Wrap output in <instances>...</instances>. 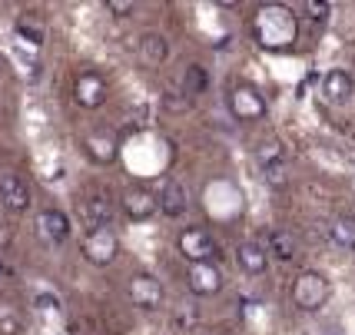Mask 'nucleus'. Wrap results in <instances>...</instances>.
Masks as SVG:
<instances>
[{"mask_svg":"<svg viewBox=\"0 0 355 335\" xmlns=\"http://www.w3.org/2000/svg\"><path fill=\"white\" fill-rule=\"evenodd\" d=\"M249 31H252V40L263 50L282 53L299 40V20L286 3H263L249 20Z\"/></svg>","mask_w":355,"mask_h":335,"instance_id":"obj_1","label":"nucleus"},{"mask_svg":"<svg viewBox=\"0 0 355 335\" xmlns=\"http://www.w3.org/2000/svg\"><path fill=\"white\" fill-rule=\"evenodd\" d=\"M329 295H332V282L322 273H315V269H306L293 282V302L302 312H319L329 302Z\"/></svg>","mask_w":355,"mask_h":335,"instance_id":"obj_2","label":"nucleus"},{"mask_svg":"<svg viewBox=\"0 0 355 335\" xmlns=\"http://www.w3.org/2000/svg\"><path fill=\"white\" fill-rule=\"evenodd\" d=\"M80 146H83V153L90 156L93 163L110 166L116 160V153H120V133L110 130V126H93L90 133L80 139Z\"/></svg>","mask_w":355,"mask_h":335,"instance_id":"obj_3","label":"nucleus"},{"mask_svg":"<svg viewBox=\"0 0 355 335\" xmlns=\"http://www.w3.org/2000/svg\"><path fill=\"white\" fill-rule=\"evenodd\" d=\"M180 252L196 266V262H213V256L219 252V246H216V239H213V232H206V229H200V226H189L180 232Z\"/></svg>","mask_w":355,"mask_h":335,"instance_id":"obj_4","label":"nucleus"},{"mask_svg":"<svg viewBox=\"0 0 355 335\" xmlns=\"http://www.w3.org/2000/svg\"><path fill=\"white\" fill-rule=\"evenodd\" d=\"M230 113L239 123H256L266 117V100L256 87H236L230 93Z\"/></svg>","mask_w":355,"mask_h":335,"instance_id":"obj_5","label":"nucleus"},{"mask_svg":"<svg viewBox=\"0 0 355 335\" xmlns=\"http://www.w3.org/2000/svg\"><path fill=\"white\" fill-rule=\"evenodd\" d=\"M120 252V239L113 229H90L87 239H83V256L93 262V266H110Z\"/></svg>","mask_w":355,"mask_h":335,"instance_id":"obj_6","label":"nucleus"},{"mask_svg":"<svg viewBox=\"0 0 355 335\" xmlns=\"http://www.w3.org/2000/svg\"><path fill=\"white\" fill-rule=\"evenodd\" d=\"M73 100L83 110H96L107 100V80L96 74V70H83L77 76V83H73Z\"/></svg>","mask_w":355,"mask_h":335,"instance_id":"obj_7","label":"nucleus"},{"mask_svg":"<svg viewBox=\"0 0 355 335\" xmlns=\"http://www.w3.org/2000/svg\"><path fill=\"white\" fill-rule=\"evenodd\" d=\"M70 229L73 226H70L67 213H60V209H44V213L37 216V236L46 246H63L70 239Z\"/></svg>","mask_w":355,"mask_h":335,"instance_id":"obj_8","label":"nucleus"},{"mask_svg":"<svg viewBox=\"0 0 355 335\" xmlns=\"http://www.w3.org/2000/svg\"><path fill=\"white\" fill-rule=\"evenodd\" d=\"M163 286H159V279H153V275L139 273L130 279V302L139 305V309H159L163 305Z\"/></svg>","mask_w":355,"mask_h":335,"instance_id":"obj_9","label":"nucleus"},{"mask_svg":"<svg viewBox=\"0 0 355 335\" xmlns=\"http://www.w3.org/2000/svg\"><path fill=\"white\" fill-rule=\"evenodd\" d=\"M0 199L14 213H24L31 206V189H27V183L17 176L14 169H0Z\"/></svg>","mask_w":355,"mask_h":335,"instance_id":"obj_10","label":"nucleus"},{"mask_svg":"<svg viewBox=\"0 0 355 335\" xmlns=\"http://www.w3.org/2000/svg\"><path fill=\"white\" fill-rule=\"evenodd\" d=\"M120 203H123V213L130 216V219H137V223L150 219V216L159 209V196H153L146 186H133V189H126Z\"/></svg>","mask_w":355,"mask_h":335,"instance_id":"obj_11","label":"nucleus"},{"mask_svg":"<svg viewBox=\"0 0 355 335\" xmlns=\"http://www.w3.org/2000/svg\"><path fill=\"white\" fill-rule=\"evenodd\" d=\"M186 282H189V289L196 292V295H216L223 289V273H219V266H213V262H196V266H189Z\"/></svg>","mask_w":355,"mask_h":335,"instance_id":"obj_12","label":"nucleus"},{"mask_svg":"<svg viewBox=\"0 0 355 335\" xmlns=\"http://www.w3.org/2000/svg\"><path fill=\"white\" fill-rule=\"evenodd\" d=\"M80 213H83V219H87L90 229H110L113 203H110L107 193H90L87 199H80Z\"/></svg>","mask_w":355,"mask_h":335,"instance_id":"obj_13","label":"nucleus"},{"mask_svg":"<svg viewBox=\"0 0 355 335\" xmlns=\"http://www.w3.org/2000/svg\"><path fill=\"white\" fill-rule=\"evenodd\" d=\"M352 76L345 74V70H329V74L322 76V93L329 103H349L352 100Z\"/></svg>","mask_w":355,"mask_h":335,"instance_id":"obj_14","label":"nucleus"},{"mask_svg":"<svg viewBox=\"0 0 355 335\" xmlns=\"http://www.w3.org/2000/svg\"><path fill=\"white\" fill-rule=\"evenodd\" d=\"M236 262L246 275H263L266 266H269V252L259 243H243L236 249Z\"/></svg>","mask_w":355,"mask_h":335,"instance_id":"obj_15","label":"nucleus"},{"mask_svg":"<svg viewBox=\"0 0 355 335\" xmlns=\"http://www.w3.org/2000/svg\"><path fill=\"white\" fill-rule=\"evenodd\" d=\"M186 206H189L186 186H183V183H176V180H170V183L163 186V193H159V209H163V216L176 219V216H183V213H186Z\"/></svg>","mask_w":355,"mask_h":335,"instance_id":"obj_16","label":"nucleus"},{"mask_svg":"<svg viewBox=\"0 0 355 335\" xmlns=\"http://www.w3.org/2000/svg\"><path fill=\"white\" fill-rule=\"evenodd\" d=\"M166 53H170V46H166V40L159 33H143L139 37V60L146 67H159L166 60Z\"/></svg>","mask_w":355,"mask_h":335,"instance_id":"obj_17","label":"nucleus"},{"mask_svg":"<svg viewBox=\"0 0 355 335\" xmlns=\"http://www.w3.org/2000/svg\"><path fill=\"white\" fill-rule=\"evenodd\" d=\"M332 243L345 249V252H355V216H339V219H332Z\"/></svg>","mask_w":355,"mask_h":335,"instance_id":"obj_18","label":"nucleus"},{"mask_svg":"<svg viewBox=\"0 0 355 335\" xmlns=\"http://www.w3.org/2000/svg\"><path fill=\"white\" fill-rule=\"evenodd\" d=\"M269 252L282 262L295 259V236L286 232V229H272V232H269Z\"/></svg>","mask_w":355,"mask_h":335,"instance_id":"obj_19","label":"nucleus"},{"mask_svg":"<svg viewBox=\"0 0 355 335\" xmlns=\"http://www.w3.org/2000/svg\"><path fill=\"white\" fill-rule=\"evenodd\" d=\"M206 87H209V74H206V67L189 63V67H186V74H183V93L193 100V96L206 93Z\"/></svg>","mask_w":355,"mask_h":335,"instance_id":"obj_20","label":"nucleus"},{"mask_svg":"<svg viewBox=\"0 0 355 335\" xmlns=\"http://www.w3.org/2000/svg\"><path fill=\"white\" fill-rule=\"evenodd\" d=\"M17 37H20V40H27L31 46H40L44 44V37H46V31H44V24H40L37 17L24 14L20 20H17Z\"/></svg>","mask_w":355,"mask_h":335,"instance_id":"obj_21","label":"nucleus"},{"mask_svg":"<svg viewBox=\"0 0 355 335\" xmlns=\"http://www.w3.org/2000/svg\"><path fill=\"white\" fill-rule=\"evenodd\" d=\"M256 160H259V166H276V163H286V150H282V143H276V139H269V143H263L259 150H256Z\"/></svg>","mask_w":355,"mask_h":335,"instance_id":"obj_22","label":"nucleus"},{"mask_svg":"<svg viewBox=\"0 0 355 335\" xmlns=\"http://www.w3.org/2000/svg\"><path fill=\"white\" fill-rule=\"evenodd\" d=\"M20 325H24L20 312H17L10 302H0V335H17Z\"/></svg>","mask_w":355,"mask_h":335,"instance_id":"obj_23","label":"nucleus"},{"mask_svg":"<svg viewBox=\"0 0 355 335\" xmlns=\"http://www.w3.org/2000/svg\"><path fill=\"white\" fill-rule=\"evenodd\" d=\"M302 10H306L309 20H325V17L332 14V3H325V0H306Z\"/></svg>","mask_w":355,"mask_h":335,"instance_id":"obj_24","label":"nucleus"},{"mask_svg":"<svg viewBox=\"0 0 355 335\" xmlns=\"http://www.w3.org/2000/svg\"><path fill=\"white\" fill-rule=\"evenodd\" d=\"M263 176H266V183H269V186H276V189H282V186L289 183V176H286V163H276V166H266V169H263Z\"/></svg>","mask_w":355,"mask_h":335,"instance_id":"obj_25","label":"nucleus"},{"mask_svg":"<svg viewBox=\"0 0 355 335\" xmlns=\"http://www.w3.org/2000/svg\"><path fill=\"white\" fill-rule=\"evenodd\" d=\"M163 107L170 110V113H183V110L189 107V96H186L183 90H180V93H173V90H170L166 96H163Z\"/></svg>","mask_w":355,"mask_h":335,"instance_id":"obj_26","label":"nucleus"},{"mask_svg":"<svg viewBox=\"0 0 355 335\" xmlns=\"http://www.w3.org/2000/svg\"><path fill=\"white\" fill-rule=\"evenodd\" d=\"M107 10L113 17H130L137 10V3H133V0H107Z\"/></svg>","mask_w":355,"mask_h":335,"instance_id":"obj_27","label":"nucleus"},{"mask_svg":"<svg viewBox=\"0 0 355 335\" xmlns=\"http://www.w3.org/2000/svg\"><path fill=\"white\" fill-rule=\"evenodd\" d=\"M10 246H14V226L0 219V252H7Z\"/></svg>","mask_w":355,"mask_h":335,"instance_id":"obj_28","label":"nucleus"},{"mask_svg":"<svg viewBox=\"0 0 355 335\" xmlns=\"http://www.w3.org/2000/svg\"><path fill=\"white\" fill-rule=\"evenodd\" d=\"M37 305H40V309H57V295L44 292V295H37Z\"/></svg>","mask_w":355,"mask_h":335,"instance_id":"obj_29","label":"nucleus"},{"mask_svg":"<svg viewBox=\"0 0 355 335\" xmlns=\"http://www.w3.org/2000/svg\"><path fill=\"white\" fill-rule=\"evenodd\" d=\"M332 335H336V332H332Z\"/></svg>","mask_w":355,"mask_h":335,"instance_id":"obj_30","label":"nucleus"}]
</instances>
